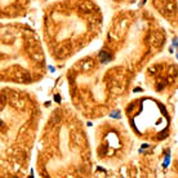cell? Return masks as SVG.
<instances>
[{
  "label": "cell",
  "instance_id": "6da1fadb",
  "mask_svg": "<svg viewBox=\"0 0 178 178\" xmlns=\"http://www.w3.org/2000/svg\"><path fill=\"white\" fill-rule=\"evenodd\" d=\"M101 14L92 0H65L49 8L44 35L53 58L65 60L79 52L98 32Z\"/></svg>",
  "mask_w": 178,
  "mask_h": 178
},
{
  "label": "cell",
  "instance_id": "7a4b0ae2",
  "mask_svg": "<svg viewBox=\"0 0 178 178\" xmlns=\"http://www.w3.org/2000/svg\"><path fill=\"white\" fill-rule=\"evenodd\" d=\"M65 118L66 110L54 111L46 125V130L44 129V133L53 139L43 135V150L39 156L56 150L57 152L39 160V168H44L41 172L43 176H61V163H63V176H66L65 163L70 166V176H87L89 173L88 141L81 129V124L70 111L67 121H65Z\"/></svg>",
  "mask_w": 178,
  "mask_h": 178
},
{
  "label": "cell",
  "instance_id": "3957f363",
  "mask_svg": "<svg viewBox=\"0 0 178 178\" xmlns=\"http://www.w3.org/2000/svg\"><path fill=\"white\" fill-rule=\"evenodd\" d=\"M34 104V101L29 99L26 93L21 94L19 114H14L13 103L3 89L1 94V164L5 165V173L8 176L9 168L10 174L22 173L26 169L30 157V151L36 132L38 108L35 106L30 112H26Z\"/></svg>",
  "mask_w": 178,
  "mask_h": 178
},
{
  "label": "cell",
  "instance_id": "277c9868",
  "mask_svg": "<svg viewBox=\"0 0 178 178\" xmlns=\"http://www.w3.org/2000/svg\"><path fill=\"white\" fill-rule=\"evenodd\" d=\"M107 121L99 127L98 132V149L97 154L103 160H110V159L118 156L125 149V143L129 141L125 132L121 130V127L116 124H110Z\"/></svg>",
  "mask_w": 178,
  "mask_h": 178
},
{
  "label": "cell",
  "instance_id": "5b68a950",
  "mask_svg": "<svg viewBox=\"0 0 178 178\" xmlns=\"http://www.w3.org/2000/svg\"><path fill=\"white\" fill-rule=\"evenodd\" d=\"M149 72L154 77L155 89L157 92H161L165 87H168L169 83L174 81L178 76V68L174 65L169 63L155 65L149 70Z\"/></svg>",
  "mask_w": 178,
  "mask_h": 178
}]
</instances>
